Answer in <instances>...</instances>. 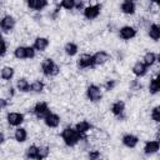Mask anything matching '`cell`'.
<instances>
[{"mask_svg": "<svg viewBox=\"0 0 160 160\" xmlns=\"http://www.w3.org/2000/svg\"><path fill=\"white\" fill-rule=\"evenodd\" d=\"M64 51H65V54L68 56H75L78 54V51H79V46H78V44H75L72 41H69V42L65 44Z\"/></svg>", "mask_w": 160, "mask_h": 160, "instance_id": "obj_22", "label": "cell"}, {"mask_svg": "<svg viewBox=\"0 0 160 160\" xmlns=\"http://www.w3.org/2000/svg\"><path fill=\"white\" fill-rule=\"evenodd\" d=\"M75 4H76L75 0H62L59 2V6L65 10H72V9H75Z\"/></svg>", "mask_w": 160, "mask_h": 160, "instance_id": "obj_31", "label": "cell"}, {"mask_svg": "<svg viewBox=\"0 0 160 160\" xmlns=\"http://www.w3.org/2000/svg\"><path fill=\"white\" fill-rule=\"evenodd\" d=\"M82 12H84L85 19H88V20H94V19H96V18L100 15V12H101V5H100V4L89 5V6H86V8L84 9Z\"/></svg>", "mask_w": 160, "mask_h": 160, "instance_id": "obj_6", "label": "cell"}, {"mask_svg": "<svg viewBox=\"0 0 160 160\" xmlns=\"http://www.w3.org/2000/svg\"><path fill=\"white\" fill-rule=\"evenodd\" d=\"M30 85L31 84H29L28 79H25V78H19L16 80V89L20 92H28V91H30Z\"/></svg>", "mask_w": 160, "mask_h": 160, "instance_id": "obj_23", "label": "cell"}, {"mask_svg": "<svg viewBox=\"0 0 160 160\" xmlns=\"http://www.w3.org/2000/svg\"><path fill=\"white\" fill-rule=\"evenodd\" d=\"M86 98L90 102H98L101 100L102 98V92H101V89L95 85V84H91L86 88Z\"/></svg>", "mask_w": 160, "mask_h": 160, "instance_id": "obj_3", "label": "cell"}, {"mask_svg": "<svg viewBox=\"0 0 160 160\" xmlns=\"http://www.w3.org/2000/svg\"><path fill=\"white\" fill-rule=\"evenodd\" d=\"M78 66L80 69H89L94 66V61H92V55L89 54H82L79 59H78Z\"/></svg>", "mask_w": 160, "mask_h": 160, "instance_id": "obj_12", "label": "cell"}, {"mask_svg": "<svg viewBox=\"0 0 160 160\" xmlns=\"http://www.w3.org/2000/svg\"><path fill=\"white\" fill-rule=\"evenodd\" d=\"M75 9L76 10H82L84 11V1H76V4H75Z\"/></svg>", "mask_w": 160, "mask_h": 160, "instance_id": "obj_38", "label": "cell"}, {"mask_svg": "<svg viewBox=\"0 0 160 160\" xmlns=\"http://www.w3.org/2000/svg\"><path fill=\"white\" fill-rule=\"evenodd\" d=\"M14 56L18 60H24L28 59V46H18L14 50Z\"/></svg>", "mask_w": 160, "mask_h": 160, "instance_id": "obj_26", "label": "cell"}, {"mask_svg": "<svg viewBox=\"0 0 160 160\" xmlns=\"http://www.w3.org/2000/svg\"><path fill=\"white\" fill-rule=\"evenodd\" d=\"M142 62L149 68V66H152L155 62H156V54L154 51H148L144 58H142Z\"/></svg>", "mask_w": 160, "mask_h": 160, "instance_id": "obj_25", "label": "cell"}, {"mask_svg": "<svg viewBox=\"0 0 160 160\" xmlns=\"http://www.w3.org/2000/svg\"><path fill=\"white\" fill-rule=\"evenodd\" d=\"M35 49L32 46H28V59H34L35 58Z\"/></svg>", "mask_w": 160, "mask_h": 160, "instance_id": "obj_35", "label": "cell"}, {"mask_svg": "<svg viewBox=\"0 0 160 160\" xmlns=\"http://www.w3.org/2000/svg\"><path fill=\"white\" fill-rule=\"evenodd\" d=\"M148 35L155 41L160 40V24H151L148 29Z\"/></svg>", "mask_w": 160, "mask_h": 160, "instance_id": "obj_20", "label": "cell"}, {"mask_svg": "<svg viewBox=\"0 0 160 160\" xmlns=\"http://www.w3.org/2000/svg\"><path fill=\"white\" fill-rule=\"evenodd\" d=\"M84 136H81L75 129L72 128H65L62 131H61V139L64 141V144L69 148H72L75 146L76 144H79L81 140H82Z\"/></svg>", "mask_w": 160, "mask_h": 160, "instance_id": "obj_1", "label": "cell"}, {"mask_svg": "<svg viewBox=\"0 0 160 160\" xmlns=\"http://www.w3.org/2000/svg\"><path fill=\"white\" fill-rule=\"evenodd\" d=\"M44 88H45V85H44V82L41 80H34L31 82V85H30V91H32V92H42Z\"/></svg>", "mask_w": 160, "mask_h": 160, "instance_id": "obj_29", "label": "cell"}, {"mask_svg": "<svg viewBox=\"0 0 160 160\" xmlns=\"http://www.w3.org/2000/svg\"><path fill=\"white\" fill-rule=\"evenodd\" d=\"M26 5H28V8L31 9V10L41 11V10H44V9L49 5V2H48L46 0H28V1H26Z\"/></svg>", "mask_w": 160, "mask_h": 160, "instance_id": "obj_16", "label": "cell"}, {"mask_svg": "<svg viewBox=\"0 0 160 160\" xmlns=\"http://www.w3.org/2000/svg\"><path fill=\"white\" fill-rule=\"evenodd\" d=\"M50 154V148L44 145V146H39V152H38V160H44L49 156Z\"/></svg>", "mask_w": 160, "mask_h": 160, "instance_id": "obj_30", "label": "cell"}, {"mask_svg": "<svg viewBox=\"0 0 160 160\" xmlns=\"http://www.w3.org/2000/svg\"><path fill=\"white\" fill-rule=\"evenodd\" d=\"M119 36L122 40H131V39H134L136 36V29L130 26V25L121 26L119 29Z\"/></svg>", "mask_w": 160, "mask_h": 160, "instance_id": "obj_8", "label": "cell"}, {"mask_svg": "<svg viewBox=\"0 0 160 160\" xmlns=\"http://www.w3.org/2000/svg\"><path fill=\"white\" fill-rule=\"evenodd\" d=\"M50 44V40L48 38H44V36H38L35 40H34V45L32 48L36 50V51H45L48 49Z\"/></svg>", "mask_w": 160, "mask_h": 160, "instance_id": "obj_14", "label": "cell"}, {"mask_svg": "<svg viewBox=\"0 0 160 160\" xmlns=\"http://www.w3.org/2000/svg\"><path fill=\"white\" fill-rule=\"evenodd\" d=\"M121 142H122L126 148L134 149V148H136V145L139 144V138H138L136 135H134V134H125V135L122 136V139H121Z\"/></svg>", "mask_w": 160, "mask_h": 160, "instance_id": "obj_13", "label": "cell"}, {"mask_svg": "<svg viewBox=\"0 0 160 160\" xmlns=\"http://www.w3.org/2000/svg\"><path fill=\"white\" fill-rule=\"evenodd\" d=\"M24 120H25L24 114L18 112V111H11V112H8L6 115V121L11 126H20L24 122Z\"/></svg>", "mask_w": 160, "mask_h": 160, "instance_id": "obj_7", "label": "cell"}, {"mask_svg": "<svg viewBox=\"0 0 160 160\" xmlns=\"http://www.w3.org/2000/svg\"><path fill=\"white\" fill-rule=\"evenodd\" d=\"M130 88H131L132 90H139V89H141V85H140V82H139L138 80H132V81L130 82Z\"/></svg>", "mask_w": 160, "mask_h": 160, "instance_id": "obj_36", "label": "cell"}, {"mask_svg": "<svg viewBox=\"0 0 160 160\" xmlns=\"http://www.w3.org/2000/svg\"><path fill=\"white\" fill-rule=\"evenodd\" d=\"M6 105H8V100L2 98V99L0 100V106H1V109H5V108H6Z\"/></svg>", "mask_w": 160, "mask_h": 160, "instance_id": "obj_39", "label": "cell"}, {"mask_svg": "<svg viewBox=\"0 0 160 160\" xmlns=\"http://www.w3.org/2000/svg\"><path fill=\"white\" fill-rule=\"evenodd\" d=\"M149 92L150 94H158L160 92V72L150 80V84H149Z\"/></svg>", "mask_w": 160, "mask_h": 160, "instance_id": "obj_21", "label": "cell"}, {"mask_svg": "<svg viewBox=\"0 0 160 160\" xmlns=\"http://www.w3.org/2000/svg\"><path fill=\"white\" fill-rule=\"evenodd\" d=\"M38 152H39V146L36 145H30L26 149V159L29 160H38Z\"/></svg>", "mask_w": 160, "mask_h": 160, "instance_id": "obj_28", "label": "cell"}, {"mask_svg": "<svg viewBox=\"0 0 160 160\" xmlns=\"http://www.w3.org/2000/svg\"><path fill=\"white\" fill-rule=\"evenodd\" d=\"M120 10H121V12H124L126 15H132V14H135L136 4L131 0H125L120 4Z\"/></svg>", "mask_w": 160, "mask_h": 160, "instance_id": "obj_17", "label": "cell"}, {"mask_svg": "<svg viewBox=\"0 0 160 160\" xmlns=\"http://www.w3.org/2000/svg\"><path fill=\"white\" fill-rule=\"evenodd\" d=\"M2 48H1V56H5V54H6V50H8V45H6V40L5 39H2Z\"/></svg>", "mask_w": 160, "mask_h": 160, "instance_id": "obj_37", "label": "cell"}, {"mask_svg": "<svg viewBox=\"0 0 160 160\" xmlns=\"http://www.w3.org/2000/svg\"><path fill=\"white\" fill-rule=\"evenodd\" d=\"M115 86H116V81H115L114 79H109V80L105 82V85H104V88H105L106 91H111V90H114Z\"/></svg>", "mask_w": 160, "mask_h": 160, "instance_id": "obj_33", "label": "cell"}, {"mask_svg": "<svg viewBox=\"0 0 160 160\" xmlns=\"http://www.w3.org/2000/svg\"><path fill=\"white\" fill-rule=\"evenodd\" d=\"M44 122H45V125H46L48 128H50V129H55V128H58V126L60 125L61 119H60V116H59L58 114H55V112H50V114L44 119Z\"/></svg>", "mask_w": 160, "mask_h": 160, "instance_id": "obj_10", "label": "cell"}, {"mask_svg": "<svg viewBox=\"0 0 160 160\" xmlns=\"http://www.w3.org/2000/svg\"><path fill=\"white\" fill-rule=\"evenodd\" d=\"M15 25H16V20L11 15H4L0 20V28L4 34L11 32L15 29Z\"/></svg>", "mask_w": 160, "mask_h": 160, "instance_id": "obj_4", "label": "cell"}, {"mask_svg": "<svg viewBox=\"0 0 160 160\" xmlns=\"http://www.w3.org/2000/svg\"><path fill=\"white\" fill-rule=\"evenodd\" d=\"M151 119H152L155 122H160V105L155 106V108L151 110Z\"/></svg>", "mask_w": 160, "mask_h": 160, "instance_id": "obj_32", "label": "cell"}, {"mask_svg": "<svg viewBox=\"0 0 160 160\" xmlns=\"http://www.w3.org/2000/svg\"><path fill=\"white\" fill-rule=\"evenodd\" d=\"M131 70H132V74H134L135 76L141 78V76H145V75H146V72H148V66H146L142 61H136V62L132 65Z\"/></svg>", "mask_w": 160, "mask_h": 160, "instance_id": "obj_18", "label": "cell"}, {"mask_svg": "<svg viewBox=\"0 0 160 160\" xmlns=\"http://www.w3.org/2000/svg\"><path fill=\"white\" fill-rule=\"evenodd\" d=\"M41 72L45 76H56L60 72V66L52 59H45L41 62Z\"/></svg>", "mask_w": 160, "mask_h": 160, "instance_id": "obj_2", "label": "cell"}, {"mask_svg": "<svg viewBox=\"0 0 160 160\" xmlns=\"http://www.w3.org/2000/svg\"><path fill=\"white\" fill-rule=\"evenodd\" d=\"M156 138H158L156 140H159V141H160V129H159V130L156 131Z\"/></svg>", "mask_w": 160, "mask_h": 160, "instance_id": "obj_40", "label": "cell"}, {"mask_svg": "<svg viewBox=\"0 0 160 160\" xmlns=\"http://www.w3.org/2000/svg\"><path fill=\"white\" fill-rule=\"evenodd\" d=\"M32 112H34V115H35L38 119H45L51 111H50V109H49L48 102H45V101H39V102H36L35 106L32 108Z\"/></svg>", "mask_w": 160, "mask_h": 160, "instance_id": "obj_5", "label": "cell"}, {"mask_svg": "<svg viewBox=\"0 0 160 160\" xmlns=\"http://www.w3.org/2000/svg\"><path fill=\"white\" fill-rule=\"evenodd\" d=\"M156 61H158V62L160 64V52H159V54L156 55Z\"/></svg>", "mask_w": 160, "mask_h": 160, "instance_id": "obj_41", "label": "cell"}, {"mask_svg": "<svg viewBox=\"0 0 160 160\" xmlns=\"http://www.w3.org/2000/svg\"><path fill=\"white\" fill-rule=\"evenodd\" d=\"M91 128H92V125H91L88 120H81V121L76 122V125H75V130H76L81 136H84L88 131H90Z\"/></svg>", "mask_w": 160, "mask_h": 160, "instance_id": "obj_19", "label": "cell"}, {"mask_svg": "<svg viewBox=\"0 0 160 160\" xmlns=\"http://www.w3.org/2000/svg\"><path fill=\"white\" fill-rule=\"evenodd\" d=\"M14 139L18 142H25L28 139V131L25 128H18L14 132Z\"/></svg>", "mask_w": 160, "mask_h": 160, "instance_id": "obj_24", "label": "cell"}, {"mask_svg": "<svg viewBox=\"0 0 160 160\" xmlns=\"http://www.w3.org/2000/svg\"><path fill=\"white\" fill-rule=\"evenodd\" d=\"M101 156L99 150H90L89 151V160H99Z\"/></svg>", "mask_w": 160, "mask_h": 160, "instance_id": "obj_34", "label": "cell"}, {"mask_svg": "<svg viewBox=\"0 0 160 160\" xmlns=\"http://www.w3.org/2000/svg\"><path fill=\"white\" fill-rule=\"evenodd\" d=\"M14 74H15V70L12 69V68H10V66H4L2 69H1V79L2 80H5V81H9V80H11L12 78H14Z\"/></svg>", "mask_w": 160, "mask_h": 160, "instance_id": "obj_27", "label": "cell"}, {"mask_svg": "<svg viewBox=\"0 0 160 160\" xmlns=\"http://www.w3.org/2000/svg\"><path fill=\"white\" fill-rule=\"evenodd\" d=\"M109 59H110V55H109L106 51H104V50L96 51V52L92 55L94 66H96V65H102V64H105Z\"/></svg>", "mask_w": 160, "mask_h": 160, "instance_id": "obj_15", "label": "cell"}, {"mask_svg": "<svg viewBox=\"0 0 160 160\" xmlns=\"http://www.w3.org/2000/svg\"><path fill=\"white\" fill-rule=\"evenodd\" d=\"M124 111H125V102L122 100H116L111 105V112L119 119H124Z\"/></svg>", "mask_w": 160, "mask_h": 160, "instance_id": "obj_9", "label": "cell"}, {"mask_svg": "<svg viewBox=\"0 0 160 160\" xmlns=\"http://www.w3.org/2000/svg\"><path fill=\"white\" fill-rule=\"evenodd\" d=\"M160 150V141L159 140H149L145 142L144 152L146 155H152Z\"/></svg>", "mask_w": 160, "mask_h": 160, "instance_id": "obj_11", "label": "cell"}]
</instances>
